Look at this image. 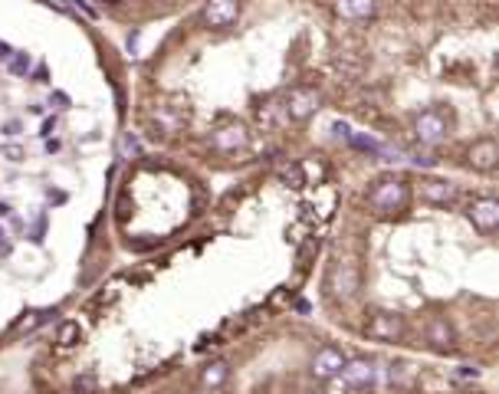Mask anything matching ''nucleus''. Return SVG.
<instances>
[{
    "label": "nucleus",
    "instance_id": "nucleus-29",
    "mask_svg": "<svg viewBox=\"0 0 499 394\" xmlns=\"http://www.w3.org/2000/svg\"><path fill=\"white\" fill-rule=\"evenodd\" d=\"M106 4H122V0H106Z\"/></svg>",
    "mask_w": 499,
    "mask_h": 394
},
{
    "label": "nucleus",
    "instance_id": "nucleus-1",
    "mask_svg": "<svg viewBox=\"0 0 499 394\" xmlns=\"http://www.w3.org/2000/svg\"><path fill=\"white\" fill-rule=\"evenodd\" d=\"M404 201H407V187L401 181H381L378 187L368 191V204H371L374 211H384V214L404 207Z\"/></svg>",
    "mask_w": 499,
    "mask_h": 394
},
{
    "label": "nucleus",
    "instance_id": "nucleus-7",
    "mask_svg": "<svg viewBox=\"0 0 499 394\" xmlns=\"http://www.w3.org/2000/svg\"><path fill=\"white\" fill-rule=\"evenodd\" d=\"M401 332H404V322L394 312H374L371 322H368V335L371 338H398Z\"/></svg>",
    "mask_w": 499,
    "mask_h": 394
},
{
    "label": "nucleus",
    "instance_id": "nucleus-18",
    "mask_svg": "<svg viewBox=\"0 0 499 394\" xmlns=\"http://www.w3.org/2000/svg\"><path fill=\"white\" fill-rule=\"evenodd\" d=\"M27 69H30V56H27V53H17V56H10V73L23 76Z\"/></svg>",
    "mask_w": 499,
    "mask_h": 394
},
{
    "label": "nucleus",
    "instance_id": "nucleus-17",
    "mask_svg": "<svg viewBox=\"0 0 499 394\" xmlns=\"http://www.w3.org/2000/svg\"><path fill=\"white\" fill-rule=\"evenodd\" d=\"M279 178H283L286 184H292V187H302V184H306V178H302V168H299V164H289V168H283V171H279Z\"/></svg>",
    "mask_w": 499,
    "mask_h": 394
},
{
    "label": "nucleus",
    "instance_id": "nucleus-8",
    "mask_svg": "<svg viewBox=\"0 0 499 394\" xmlns=\"http://www.w3.org/2000/svg\"><path fill=\"white\" fill-rule=\"evenodd\" d=\"M443 132H447V118L441 116V112H421L417 116V138L427 144L441 142Z\"/></svg>",
    "mask_w": 499,
    "mask_h": 394
},
{
    "label": "nucleus",
    "instance_id": "nucleus-16",
    "mask_svg": "<svg viewBox=\"0 0 499 394\" xmlns=\"http://www.w3.org/2000/svg\"><path fill=\"white\" fill-rule=\"evenodd\" d=\"M427 338L437 342V345H447V342H453V328L447 326L443 319H433L431 326H427Z\"/></svg>",
    "mask_w": 499,
    "mask_h": 394
},
{
    "label": "nucleus",
    "instance_id": "nucleus-27",
    "mask_svg": "<svg viewBox=\"0 0 499 394\" xmlns=\"http://www.w3.org/2000/svg\"><path fill=\"white\" fill-rule=\"evenodd\" d=\"M10 56H13V49H10L7 43H0V59H7V63H10Z\"/></svg>",
    "mask_w": 499,
    "mask_h": 394
},
{
    "label": "nucleus",
    "instance_id": "nucleus-10",
    "mask_svg": "<svg viewBox=\"0 0 499 394\" xmlns=\"http://www.w3.org/2000/svg\"><path fill=\"white\" fill-rule=\"evenodd\" d=\"M496 158H499L496 142H476L470 148V164L480 168V171H493V168H496Z\"/></svg>",
    "mask_w": 499,
    "mask_h": 394
},
{
    "label": "nucleus",
    "instance_id": "nucleus-4",
    "mask_svg": "<svg viewBox=\"0 0 499 394\" xmlns=\"http://www.w3.org/2000/svg\"><path fill=\"white\" fill-rule=\"evenodd\" d=\"M467 214H470V221L476 223L483 233H493V230H496V223H499V204L493 201V197H480V201H473Z\"/></svg>",
    "mask_w": 499,
    "mask_h": 394
},
{
    "label": "nucleus",
    "instance_id": "nucleus-2",
    "mask_svg": "<svg viewBox=\"0 0 499 394\" xmlns=\"http://www.w3.org/2000/svg\"><path fill=\"white\" fill-rule=\"evenodd\" d=\"M237 13H240V4L237 0H207L204 4V23L207 27H230L233 20H237Z\"/></svg>",
    "mask_w": 499,
    "mask_h": 394
},
{
    "label": "nucleus",
    "instance_id": "nucleus-25",
    "mask_svg": "<svg viewBox=\"0 0 499 394\" xmlns=\"http://www.w3.org/2000/svg\"><path fill=\"white\" fill-rule=\"evenodd\" d=\"M335 135H338V138H352V132H348L345 122H335Z\"/></svg>",
    "mask_w": 499,
    "mask_h": 394
},
{
    "label": "nucleus",
    "instance_id": "nucleus-19",
    "mask_svg": "<svg viewBox=\"0 0 499 394\" xmlns=\"http://www.w3.org/2000/svg\"><path fill=\"white\" fill-rule=\"evenodd\" d=\"M92 388H96V378H92V375L76 378V391L79 394H92Z\"/></svg>",
    "mask_w": 499,
    "mask_h": 394
},
{
    "label": "nucleus",
    "instance_id": "nucleus-26",
    "mask_svg": "<svg viewBox=\"0 0 499 394\" xmlns=\"http://www.w3.org/2000/svg\"><path fill=\"white\" fill-rule=\"evenodd\" d=\"M20 132V122H7V125H4V135H17Z\"/></svg>",
    "mask_w": 499,
    "mask_h": 394
},
{
    "label": "nucleus",
    "instance_id": "nucleus-6",
    "mask_svg": "<svg viewBox=\"0 0 499 394\" xmlns=\"http://www.w3.org/2000/svg\"><path fill=\"white\" fill-rule=\"evenodd\" d=\"M247 138H250L247 128L233 122V125L217 128V132L211 135V144L217 148V152H237V148H243V144H247Z\"/></svg>",
    "mask_w": 499,
    "mask_h": 394
},
{
    "label": "nucleus",
    "instance_id": "nucleus-9",
    "mask_svg": "<svg viewBox=\"0 0 499 394\" xmlns=\"http://www.w3.org/2000/svg\"><path fill=\"white\" fill-rule=\"evenodd\" d=\"M342 375H345V381L352 388H371L374 385V368H371V362H345L342 365Z\"/></svg>",
    "mask_w": 499,
    "mask_h": 394
},
{
    "label": "nucleus",
    "instance_id": "nucleus-13",
    "mask_svg": "<svg viewBox=\"0 0 499 394\" xmlns=\"http://www.w3.org/2000/svg\"><path fill=\"white\" fill-rule=\"evenodd\" d=\"M355 289H358V269L352 266V263H342V266L335 269V293L352 296Z\"/></svg>",
    "mask_w": 499,
    "mask_h": 394
},
{
    "label": "nucleus",
    "instance_id": "nucleus-11",
    "mask_svg": "<svg viewBox=\"0 0 499 394\" xmlns=\"http://www.w3.org/2000/svg\"><path fill=\"white\" fill-rule=\"evenodd\" d=\"M421 194H424V201H431V204H453L457 201V187L447 184V181H424Z\"/></svg>",
    "mask_w": 499,
    "mask_h": 394
},
{
    "label": "nucleus",
    "instance_id": "nucleus-15",
    "mask_svg": "<svg viewBox=\"0 0 499 394\" xmlns=\"http://www.w3.org/2000/svg\"><path fill=\"white\" fill-rule=\"evenodd\" d=\"M79 342H82V326H79V322H63L56 332V345L73 348V345H79Z\"/></svg>",
    "mask_w": 499,
    "mask_h": 394
},
{
    "label": "nucleus",
    "instance_id": "nucleus-31",
    "mask_svg": "<svg viewBox=\"0 0 499 394\" xmlns=\"http://www.w3.org/2000/svg\"><path fill=\"white\" fill-rule=\"evenodd\" d=\"M0 237H4V230H0Z\"/></svg>",
    "mask_w": 499,
    "mask_h": 394
},
{
    "label": "nucleus",
    "instance_id": "nucleus-20",
    "mask_svg": "<svg viewBox=\"0 0 499 394\" xmlns=\"http://www.w3.org/2000/svg\"><path fill=\"white\" fill-rule=\"evenodd\" d=\"M352 144H358V148H365V152H381L378 144L371 142V138H362V135H352Z\"/></svg>",
    "mask_w": 499,
    "mask_h": 394
},
{
    "label": "nucleus",
    "instance_id": "nucleus-28",
    "mask_svg": "<svg viewBox=\"0 0 499 394\" xmlns=\"http://www.w3.org/2000/svg\"><path fill=\"white\" fill-rule=\"evenodd\" d=\"M7 214H10V204H4V201H0V217H7Z\"/></svg>",
    "mask_w": 499,
    "mask_h": 394
},
{
    "label": "nucleus",
    "instance_id": "nucleus-3",
    "mask_svg": "<svg viewBox=\"0 0 499 394\" xmlns=\"http://www.w3.org/2000/svg\"><path fill=\"white\" fill-rule=\"evenodd\" d=\"M319 102H322V99H319L316 89L299 86V89H292V92L286 96V112L292 118H309L319 109Z\"/></svg>",
    "mask_w": 499,
    "mask_h": 394
},
{
    "label": "nucleus",
    "instance_id": "nucleus-30",
    "mask_svg": "<svg viewBox=\"0 0 499 394\" xmlns=\"http://www.w3.org/2000/svg\"><path fill=\"white\" fill-rule=\"evenodd\" d=\"M316 394H326V391H316Z\"/></svg>",
    "mask_w": 499,
    "mask_h": 394
},
{
    "label": "nucleus",
    "instance_id": "nucleus-14",
    "mask_svg": "<svg viewBox=\"0 0 499 394\" xmlns=\"http://www.w3.org/2000/svg\"><path fill=\"white\" fill-rule=\"evenodd\" d=\"M227 378H230V365H227V362H214V365H207L201 371V385L204 388H221Z\"/></svg>",
    "mask_w": 499,
    "mask_h": 394
},
{
    "label": "nucleus",
    "instance_id": "nucleus-5",
    "mask_svg": "<svg viewBox=\"0 0 499 394\" xmlns=\"http://www.w3.org/2000/svg\"><path fill=\"white\" fill-rule=\"evenodd\" d=\"M342 365H345V355L338 352V348L326 345V348H319L316 358H312V375L316 378H332L342 371Z\"/></svg>",
    "mask_w": 499,
    "mask_h": 394
},
{
    "label": "nucleus",
    "instance_id": "nucleus-24",
    "mask_svg": "<svg viewBox=\"0 0 499 394\" xmlns=\"http://www.w3.org/2000/svg\"><path fill=\"white\" fill-rule=\"evenodd\" d=\"M0 152L7 154L10 161H20V158H23V152H20V148H0Z\"/></svg>",
    "mask_w": 499,
    "mask_h": 394
},
{
    "label": "nucleus",
    "instance_id": "nucleus-12",
    "mask_svg": "<svg viewBox=\"0 0 499 394\" xmlns=\"http://www.w3.org/2000/svg\"><path fill=\"white\" fill-rule=\"evenodd\" d=\"M335 10H338V17H345V20H365L374 13V0H338Z\"/></svg>",
    "mask_w": 499,
    "mask_h": 394
},
{
    "label": "nucleus",
    "instance_id": "nucleus-21",
    "mask_svg": "<svg viewBox=\"0 0 499 394\" xmlns=\"http://www.w3.org/2000/svg\"><path fill=\"white\" fill-rule=\"evenodd\" d=\"M118 293H116V286H109V293H99V299H96V306H106V302H112Z\"/></svg>",
    "mask_w": 499,
    "mask_h": 394
},
{
    "label": "nucleus",
    "instance_id": "nucleus-23",
    "mask_svg": "<svg viewBox=\"0 0 499 394\" xmlns=\"http://www.w3.org/2000/svg\"><path fill=\"white\" fill-rule=\"evenodd\" d=\"M53 132H56V118H47V122H43V132H39V135H43V138H49Z\"/></svg>",
    "mask_w": 499,
    "mask_h": 394
},
{
    "label": "nucleus",
    "instance_id": "nucleus-22",
    "mask_svg": "<svg viewBox=\"0 0 499 394\" xmlns=\"http://www.w3.org/2000/svg\"><path fill=\"white\" fill-rule=\"evenodd\" d=\"M460 378H480V368H473V365H460V371H457Z\"/></svg>",
    "mask_w": 499,
    "mask_h": 394
}]
</instances>
